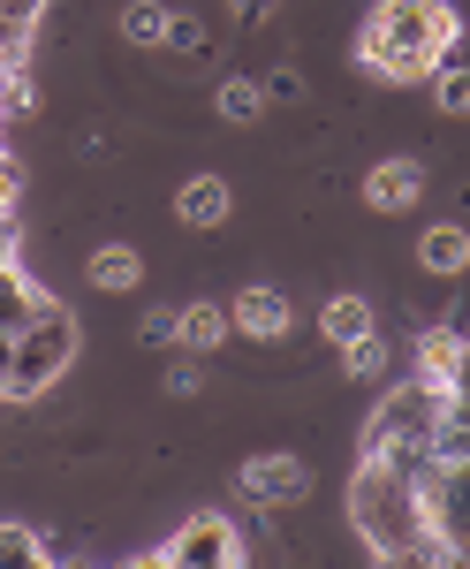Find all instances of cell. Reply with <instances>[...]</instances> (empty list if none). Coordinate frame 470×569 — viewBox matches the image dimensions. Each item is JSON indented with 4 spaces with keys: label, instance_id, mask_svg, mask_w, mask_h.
Listing matches in <instances>:
<instances>
[{
    "label": "cell",
    "instance_id": "6da1fadb",
    "mask_svg": "<svg viewBox=\"0 0 470 569\" xmlns=\"http://www.w3.org/2000/svg\"><path fill=\"white\" fill-rule=\"evenodd\" d=\"M456 39H463V16L448 0H372L357 31V69L380 84H426L456 53Z\"/></svg>",
    "mask_w": 470,
    "mask_h": 569
},
{
    "label": "cell",
    "instance_id": "7a4b0ae2",
    "mask_svg": "<svg viewBox=\"0 0 470 569\" xmlns=\"http://www.w3.org/2000/svg\"><path fill=\"white\" fill-rule=\"evenodd\" d=\"M61 365H69V311L31 297L23 327L8 335V357H0V395H39Z\"/></svg>",
    "mask_w": 470,
    "mask_h": 569
},
{
    "label": "cell",
    "instance_id": "3957f363",
    "mask_svg": "<svg viewBox=\"0 0 470 569\" xmlns=\"http://www.w3.org/2000/svg\"><path fill=\"white\" fill-rule=\"evenodd\" d=\"M303 493H311V463H297L289 448H266V456L236 463V501L243 509H297Z\"/></svg>",
    "mask_w": 470,
    "mask_h": 569
},
{
    "label": "cell",
    "instance_id": "277c9868",
    "mask_svg": "<svg viewBox=\"0 0 470 569\" xmlns=\"http://www.w3.org/2000/svg\"><path fill=\"white\" fill-rule=\"evenodd\" d=\"M426 182H432V168L418 160V152H387V160H372V168H364L357 198H364V213H418Z\"/></svg>",
    "mask_w": 470,
    "mask_h": 569
},
{
    "label": "cell",
    "instance_id": "5b68a950",
    "mask_svg": "<svg viewBox=\"0 0 470 569\" xmlns=\"http://www.w3.org/2000/svg\"><path fill=\"white\" fill-rule=\"evenodd\" d=\"M228 319H236L243 342H289V335H297V297H289L281 281H243L236 305H228Z\"/></svg>",
    "mask_w": 470,
    "mask_h": 569
},
{
    "label": "cell",
    "instance_id": "8992f818",
    "mask_svg": "<svg viewBox=\"0 0 470 569\" xmlns=\"http://www.w3.org/2000/svg\"><path fill=\"white\" fill-rule=\"evenodd\" d=\"M243 555H251V547H243V531L228 525V517H213V509H206V517H190L168 547H152V562H213V569H236Z\"/></svg>",
    "mask_w": 470,
    "mask_h": 569
},
{
    "label": "cell",
    "instance_id": "52a82bcc",
    "mask_svg": "<svg viewBox=\"0 0 470 569\" xmlns=\"http://www.w3.org/2000/svg\"><path fill=\"white\" fill-rule=\"evenodd\" d=\"M174 220H182V228H198V236L228 228V220H236V182L213 176V168L182 176V182H174Z\"/></svg>",
    "mask_w": 470,
    "mask_h": 569
},
{
    "label": "cell",
    "instance_id": "ba28073f",
    "mask_svg": "<svg viewBox=\"0 0 470 569\" xmlns=\"http://www.w3.org/2000/svg\"><path fill=\"white\" fill-rule=\"evenodd\" d=\"M418 273H432V281L470 273V228L463 220H426L418 228Z\"/></svg>",
    "mask_w": 470,
    "mask_h": 569
},
{
    "label": "cell",
    "instance_id": "9c48e42d",
    "mask_svg": "<svg viewBox=\"0 0 470 569\" xmlns=\"http://www.w3.org/2000/svg\"><path fill=\"white\" fill-rule=\"evenodd\" d=\"M84 281L99 289V297H129V289H144V251L114 236V243H99V251L84 259Z\"/></svg>",
    "mask_w": 470,
    "mask_h": 569
},
{
    "label": "cell",
    "instance_id": "30bf717a",
    "mask_svg": "<svg viewBox=\"0 0 470 569\" xmlns=\"http://www.w3.org/2000/svg\"><path fill=\"white\" fill-rule=\"evenodd\" d=\"M236 335V319H228V305L220 297H198V305H182L174 311V350H198V357H213L220 342Z\"/></svg>",
    "mask_w": 470,
    "mask_h": 569
},
{
    "label": "cell",
    "instance_id": "8fae6325",
    "mask_svg": "<svg viewBox=\"0 0 470 569\" xmlns=\"http://www.w3.org/2000/svg\"><path fill=\"white\" fill-rule=\"evenodd\" d=\"M319 335H327L334 350H349V342H364V335H380V319H372V305H364L357 289H334V297L319 305Z\"/></svg>",
    "mask_w": 470,
    "mask_h": 569
},
{
    "label": "cell",
    "instance_id": "7c38bea8",
    "mask_svg": "<svg viewBox=\"0 0 470 569\" xmlns=\"http://www.w3.org/2000/svg\"><path fill=\"white\" fill-rule=\"evenodd\" d=\"M266 107H273V91L258 84V77H220V84H213V114L228 122V130H251V122H266Z\"/></svg>",
    "mask_w": 470,
    "mask_h": 569
},
{
    "label": "cell",
    "instance_id": "4fadbf2b",
    "mask_svg": "<svg viewBox=\"0 0 470 569\" xmlns=\"http://www.w3.org/2000/svg\"><path fill=\"white\" fill-rule=\"evenodd\" d=\"M168 31H174V8L168 0H122L114 8V39H129V46H168Z\"/></svg>",
    "mask_w": 470,
    "mask_h": 569
},
{
    "label": "cell",
    "instance_id": "5bb4252c",
    "mask_svg": "<svg viewBox=\"0 0 470 569\" xmlns=\"http://www.w3.org/2000/svg\"><path fill=\"white\" fill-rule=\"evenodd\" d=\"M426 84H432V107H440V114H456V122L470 114V61H456V53H448Z\"/></svg>",
    "mask_w": 470,
    "mask_h": 569
},
{
    "label": "cell",
    "instance_id": "9a60e30c",
    "mask_svg": "<svg viewBox=\"0 0 470 569\" xmlns=\"http://www.w3.org/2000/svg\"><path fill=\"white\" fill-rule=\"evenodd\" d=\"M334 357H342V380H387V365H394V350H387L380 335H364V342H349Z\"/></svg>",
    "mask_w": 470,
    "mask_h": 569
},
{
    "label": "cell",
    "instance_id": "2e32d148",
    "mask_svg": "<svg viewBox=\"0 0 470 569\" xmlns=\"http://www.w3.org/2000/svg\"><path fill=\"white\" fill-rule=\"evenodd\" d=\"M0 562H31V569H46V562H53V547H46L31 525H0Z\"/></svg>",
    "mask_w": 470,
    "mask_h": 569
},
{
    "label": "cell",
    "instance_id": "e0dca14e",
    "mask_svg": "<svg viewBox=\"0 0 470 569\" xmlns=\"http://www.w3.org/2000/svg\"><path fill=\"white\" fill-rule=\"evenodd\" d=\"M137 342H152V350H174V305H144V319H137Z\"/></svg>",
    "mask_w": 470,
    "mask_h": 569
},
{
    "label": "cell",
    "instance_id": "ac0fdd59",
    "mask_svg": "<svg viewBox=\"0 0 470 569\" xmlns=\"http://www.w3.org/2000/svg\"><path fill=\"white\" fill-rule=\"evenodd\" d=\"M168 395H174V402L206 395V365H198V350H182V365H168Z\"/></svg>",
    "mask_w": 470,
    "mask_h": 569
},
{
    "label": "cell",
    "instance_id": "d6986e66",
    "mask_svg": "<svg viewBox=\"0 0 470 569\" xmlns=\"http://www.w3.org/2000/svg\"><path fill=\"white\" fill-rule=\"evenodd\" d=\"M266 91H273V99H303V77H297V69H281V77H273Z\"/></svg>",
    "mask_w": 470,
    "mask_h": 569
},
{
    "label": "cell",
    "instance_id": "ffe728a7",
    "mask_svg": "<svg viewBox=\"0 0 470 569\" xmlns=\"http://www.w3.org/2000/svg\"><path fill=\"white\" fill-rule=\"evenodd\" d=\"M236 16H273V0H228Z\"/></svg>",
    "mask_w": 470,
    "mask_h": 569
}]
</instances>
